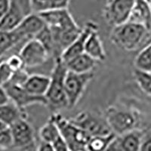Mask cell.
<instances>
[{"label": "cell", "mask_w": 151, "mask_h": 151, "mask_svg": "<svg viewBox=\"0 0 151 151\" xmlns=\"http://www.w3.org/2000/svg\"><path fill=\"white\" fill-rule=\"evenodd\" d=\"M10 9V0H0V19L2 18Z\"/></svg>", "instance_id": "e575fe53"}, {"label": "cell", "mask_w": 151, "mask_h": 151, "mask_svg": "<svg viewBox=\"0 0 151 151\" xmlns=\"http://www.w3.org/2000/svg\"><path fill=\"white\" fill-rule=\"evenodd\" d=\"M19 55L24 60L25 67L29 68L42 65L50 57L46 48L36 38L27 40L23 45Z\"/></svg>", "instance_id": "9c48e42d"}, {"label": "cell", "mask_w": 151, "mask_h": 151, "mask_svg": "<svg viewBox=\"0 0 151 151\" xmlns=\"http://www.w3.org/2000/svg\"><path fill=\"white\" fill-rule=\"evenodd\" d=\"M10 101L9 94L5 87L3 86H0V106L8 103Z\"/></svg>", "instance_id": "d590c367"}, {"label": "cell", "mask_w": 151, "mask_h": 151, "mask_svg": "<svg viewBox=\"0 0 151 151\" xmlns=\"http://www.w3.org/2000/svg\"><path fill=\"white\" fill-rule=\"evenodd\" d=\"M7 61L9 67L12 69L14 72L21 70L23 69H25L24 60L22 59L20 55H12L9 56L7 59H5Z\"/></svg>", "instance_id": "f546056e"}, {"label": "cell", "mask_w": 151, "mask_h": 151, "mask_svg": "<svg viewBox=\"0 0 151 151\" xmlns=\"http://www.w3.org/2000/svg\"><path fill=\"white\" fill-rule=\"evenodd\" d=\"M144 131L138 129L116 135L106 150L137 151L141 150Z\"/></svg>", "instance_id": "7c38bea8"}, {"label": "cell", "mask_w": 151, "mask_h": 151, "mask_svg": "<svg viewBox=\"0 0 151 151\" xmlns=\"http://www.w3.org/2000/svg\"><path fill=\"white\" fill-rule=\"evenodd\" d=\"M68 70L79 73L92 72L97 64V60L92 58L86 52L80 54L77 56L70 59L65 62Z\"/></svg>", "instance_id": "ac0fdd59"}, {"label": "cell", "mask_w": 151, "mask_h": 151, "mask_svg": "<svg viewBox=\"0 0 151 151\" xmlns=\"http://www.w3.org/2000/svg\"><path fill=\"white\" fill-rule=\"evenodd\" d=\"M23 118L27 119V114L12 101L0 106V120L9 127Z\"/></svg>", "instance_id": "d6986e66"}, {"label": "cell", "mask_w": 151, "mask_h": 151, "mask_svg": "<svg viewBox=\"0 0 151 151\" xmlns=\"http://www.w3.org/2000/svg\"><path fill=\"white\" fill-rule=\"evenodd\" d=\"M93 77L92 72L79 73L67 71L64 86L68 101V108H73L77 104Z\"/></svg>", "instance_id": "5b68a950"}, {"label": "cell", "mask_w": 151, "mask_h": 151, "mask_svg": "<svg viewBox=\"0 0 151 151\" xmlns=\"http://www.w3.org/2000/svg\"><path fill=\"white\" fill-rule=\"evenodd\" d=\"M134 67L141 70L151 72V42L137 54L134 59Z\"/></svg>", "instance_id": "cb8c5ba5"}, {"label": "cell", "mask_w": 151, "mask_h": 151, "mask_svg": "<svg viewBox=\"0 0 151 151\" xmlns=\"http://www.w3.org/2000/svg\"><path fill=\"white\" fill-rule=\"evenodd\" d=\"M136 0H106L103 11L104 21L116 27L129 21Z\"/></svg>", "instance_id": "8992f818"}, {"label": "cell", "mask_w": 151, "mask_h": 151, "mask_svg": "<svg viewBox=\"0 0 151 151\" xmlns=\"http://www.w3.org/2000/svg\"><path fill=\"white\" fill-rule=\"evenodd\" d=\"M24 41L15 30L5 31L0 29V59L16 44Z\"/></svg>", "instance_id": "44dd1931"}, {"label": "cell", "mask_w": 151, "mask_h": 151, "mask_svg": "<svg viewBox=\"0 0 151 151\" xmlns=\"http://www.w3.org/2000/svg\"><path fill=\"white\" fill-rule=\"evenodd\" d=\"M96 29H98L97 24L93 21H88L82 29L79 36L74 40L73 42L70 45H69L63 52L60 56L62 60L67 62L70 59L85 52V45H86V40L91 32Z\"/></svg>", "instance_id": "5bb4252c"}, {"label": "cell", "mask_w": 151, "mask_h": 151, "mask_svg": "<svg viewBox=\"0 0 151 151\" xmlns=\"http://www.w3.org/2000/svg\"><path fill=\"white\" fill-rule=\"evenodd\" d=\"M10 5L19 9L25 17L33 13L31 0H10Z\"/></svg>", "instance_id": "83f0119b"}, {"label": "cell", "mask_w": 151, "mask_h": 151, "mask_svg": "<svg viewBox=\"0 0 151 151\" xmlns=\"http://www.w3.org/2000/svg\"><path fill=\"white\" fill-rule=\"evenodd\" d=\"M40 137L41 141L53 143L57 138L60 136V132L56 122L54 119L52 115L49 118L46 123L40 130Z\"/></svg>", "instance_id": "7402d4cb"}, {"label": "cell", "mask_w": 151, "mask_h": 151, "mask_svg": "<svg viewBox=\"0 0 151 151\" xmlns=\"http://www.w3.org/2000/svg\"><path fill=\"white\" fill-rule=\"evenodd\" d=\"M85 52L97 61H104L106 59V52L98 29L93 30L88 37L85 45Z\"/></svg>", "instance_id": "e0dca14e"}, {"label": "cell", "mask_w": 151, "mask_h": 151, "mask_svg": "<svg viewBox=\"0 0 151 151\" xmlns=\"http://www.w3.org/2000/svg\"><path fill=\"white\" fill-rule=\"evenodd\" d=\"M70 120L84 130L91 137L107 134L113 132L106 122V119L89 111L80 112Z\"/></svg>", "instance_id": "52a82bcc"}, {"label": "cell", "mask_w": 151, "mask_h": 151, "mask_svg": "<svg viewBox=\"0 0 151 151\" xmlns=\"http://www.w3.org/2000/svg\"><path fill=\"white\" fill-rule=\"evenodd\" d=\"M116 134L113 132L102 135L92 136L87 144V150L101 151L106 150L110 144L115 138Z\"/></svg>", "instance_id": "603a6c76"}, {"label": "cell", "mask_w": 151, "mask_h": 151, "mask_svg": "<svg viewBox=\"0 0 151 151\" xmlns=\"http://www.w3.org/2000/svg\"><path fill=\"white\" fill-rule=\"evenodd\" d=\"M2 59H4V58H2V59H0V61H1V60H2Z\"/></svg>", "instance_id": "ab89813d"}, {"label": "cell", "mask_w": 151, "mask_h": 151, "mask_svg": "<svg viewBox=\"0 0 151 151\" xmlns=\"http://www.w3.org/2000/svg\"><path fill=\"white\" fill-rule=\"evenodd\" d=\"M13 147V138L10 128L8 127L0 132V150Z\"/></svg>", "instance_id": "f1b7e54d"}, {"label": "cell", "mask_w": 151, "mask_h": 151, "mask_svg": "<svg viewBox=\"0 0 151 151\" xmlns=\"http://www.w3.org/2000/svg\"><path fill=\"white\" fill-rule=\"evenodd\" d=\"M52 145H53L55 151L69 150L68 145H67L65 140L64 139V137L61 136V134H60V136L58 138H57V139L52 143Z\"/></svg>", "instance_id": "d6a6232c"}, {"label": "cell", "mask_w": 151, "mask_h": 151, "mask_svg": "<svg viewBox=\"0 0 151 151\" xmlns=\"http://www.w3.org/2000/svg\"><path fill=\"white\" fill-rule=\"evenodd\" d=\"M68 69L65 62L60 58H55V66L51 75L49 88L45 97L48 101V106L53 110L68 108V101L65 91L66 75Z\"/></svg>", "instance_id": "6da1fadb"}, {"label": "cell", "mask_w": 151, "mask_h": 151, "mask_svg": "<svg viewBox=\"0 0 151 151\" xmlns=\"http://www.w3.org/2000/svg\"><path fill=\"white\" fill-rule=\"evenodd\" d=\"M51 77L42 74L29 75L23 85L28 92L37 96H45L49 88Z\"/></svg>", "instance_id": "2e32d148"}, {"label": "cell", "mask_w": 151, "mask_h": 151, "mask_svg": "<svg viewBox=\"0 0 151 151\" xmlns=\"http://www.w3.org/2000/svg\"><path fill=\"white\" fill-rule=\"evenodd\" d=\"M136 83L144 93L151 96V72L136 69L134 70Z\"/></svg>", "instance_id": "d4e9b609"}, {"label": "cell", "mask_w": 151, "mask_h": 151, "mask_svg": "<svg viewBox=\"0 0 151 151\" xmlns=\"http://www.w3.org/2000/svg\"><path fill=\"white\" fill-rule=\"evenodd\" d=\"M7 91L9 98L18 107L24 110L27 106L33 104L48 106V101L45 96H37L28 92L22 85L8 83L3 86Z\"/></svg>", "instance_id": "30bf717a"}, {"label": "cell", "mask_w": 151, "mask_h": 151, "mask_svg": "<svg viewBox=\"0 0 151 151\" xmlns=\"http://www.w3.org/2000/svg\"><path fill=\"white\" fill-rule=\"evenodd\" d=\"M34 38H36V40H39L44 45L50 56L53 55L54 47H55L53 35H52V29H50V27L47 24L46 26L43 28Z\"/></svg>", "instance_id": "484cf974"}, {"label": "cell", "mask_w": 151, "mask_h": 151, "mask_svg": "<svg viewBox=\"0 0 151 151\" xmlns=\"http://www.w3.org/2000/svg\"><path fill=\"white\" fill-rule=\"evenodd\" d=\"M105 119L112 132L116 135L137 129L139 122V117L136 111L113 106L106 110Z\"/></svg>", "instance_id": "277c9868"}, {"label": "cell", "mask_w": 151, "mask_h": 151, "mask_svg": "<svg viewBox=\"0 0 151 151\" xmlns=\"http://www.w3.org/2000/svg\"><path fill=\"white\" fill-rule=\"evenodd\" d=\"M31 4L33 12L37 14L51 9V0H31Z\"/></svg>", "instance_id": "4dcf8cb0"}, {"label": "cell", "mask_w": 151, "mask_h": 151, "mask_svg": "<svg viewBox=\"0 0 151 151\" xmlns=\"http://www.w3.org/2000/svg\"><path fill=\"white\" fill-rule=\"evenodd\" d=\"M141 150H151V129L147 131H144L141 145Z\"/></svg>", "instance_id": "1f68e13d"}, {"label": "cell", "mask_w": 151, "mask_h": 151, "mask_svg": "<svg viewBox=\"0 0 151 151\" xmlns=\"http://www.w3.org/2000/svg\"><path fill=\"white\" fill-rule=\"evenodd\" d=\"M144 25L148 30L151 29V6L144 0H136L131 12L129 21Z\"/></svg>", "instance_id": "9a60e30c"}, {"label": "cell", "mask_w": 151, "mask_h": 151, "mask_svg": "<svg viewBox=\"0 0 151 151\" xmlns=\"http://www.w3.org/2000/svg\"><path fill=\"white\" fill-rule=\"evenodd\" d=\"M144 1H145L147 4H149V5L151 6V0H144Z\"/></svg>", "instance_id": "f35d334b"}, {"label": "cell", "mask_w": 151, "mask_h": 151, "mask_svg": "<svg viewBox=\"0 0 151 151\" xmlns=\"http://www.w3.org/2000/svg\"><path fill=\"white\" fill-rule=\"evenodd\" d=\"M25 16L17 8L10 5L9 12L0 19V29L13 31L19 26Z\"/></svg>", "instance_id": "ffe728a7"}, {"label": "cell", "mask_w": 151, "mask_h": 151, "mask_svg": "<svg viewBox=\"0 0 151 151\" xmlns=\"http://www.w3.org/2000/svg\"><path fill=\"white\" fill-rule=\"evenodd\" d=\"M148 29L144 25L127 21L113 27L110 35L113 44L125 51H134L141 44Z\"/></svg>", "instance_id": "7a4b0ae2"}, {"label": "cell", "mask_w": 151, "mask_h": 151, "mask_svg": "<svg viewBox=\"0 0 151 151\" xmlns=\"http://www.w3.org/2000/svg\"><path fill=\"white\" fill-rule=\"evenodd\" d=\"M70 0H51V9H68Z\"/></svg>", "instance_id": "836d02e7"}, {"label": "cell", "mask_w": 151, "mask_h": 151, "mask_svg": "<svg viewBox=\"0 0 151 151\" xmlns=\"http://www.w3.org/2000/svg\"><path fill=\"white\" fill-rule=\"evenodd\" d=\"M40 14L52 29H71L79 27L68 9H49Z\"/></svg>", "instance_id": "8fae6325"}, {"label": "cell", "mask_w": 151, "mask_h": 151, "mask_svg": "<svg viewBox=\"0 0 151 151\" xmlns=\"http://www.w3.org/2000/svg\"><path fill=\"white\" fill-rule=\"evenodd\" d=\"M10 128L13 138V147L14 149L31 150L36 146L35 141V132L33 126L23 118L12 124Z\"/></svg>", "instance_id": "ba28073f"}, {"label": "cell", "mask_w": 151, "mask_h": 151, "mask_svg": "<svg viewBox=\"0 0 151 151\" xmlns=\"http://www.w3.org/2000/svg\"><path fill=\"white\" fill-rule=\"evenodd\" d=\"M8 127H9V126H8L7 125H5L3 122H2V121L0 120V132H2V131L5 130V129H7Z\"/></svg>", "instance_id": "74e56055"}, {"label": "cell", "mask_w": 151, "mask_h": 151, "mask_svg": "<svg viewBox=\"0 0 151 151\" xmlns=\"http://www.w3.org/2000/svg\"><path fill=\"white\" fill-rule=\"evenodd\" d=\"M38 150L40 151H55L52 143L41 141L40 144L37 147Z\"/></svg>", "instance_id": "8d00e7d4"}, {"label": "cell", "mask_w": 151, "mask_h": 151, "mask_svg": "<svg viewBox=\"0 0 151 151\" xmlns=\"http://www.w3.org/2000/svg\"><path fill=\"white\" fill-rule=\"evenodd\" d=\"M45 26L46 24L41 15L33 12L24 17L14 30L24 41H27L34 38Z\"/></svg>", "instance_id": "4fadbf2b"}, {"label": "cell", "mask_w": 151, "mask_h": 151, "mask_svg": "<svg viewBox=\"0 0 151 151\" xmlns=\"http://www.w3.org/2000/svg\"><path fill=\"white\" fill-rule=\"evenodd\" d=\"M52 116L68 145L69 150H87V144L91 138L87 132L59 113H55Z\"/></svg>", "instance_id": "3957f363"}, {"label": "cell", "mask_w": 151, "mask_h": 151, "mask_svg": "<svg viewBox=\"0 0 151 151\" xmlns=\"http://www.w3.org/2000/svg\"><path fill=\"white\" fill-rule=\"evenodd\" d=\"M14 71L9 67L5 59L0 61V86H5L12 79Z\"/></svg>", "instance_id": "4316f807"}]
</instances>
